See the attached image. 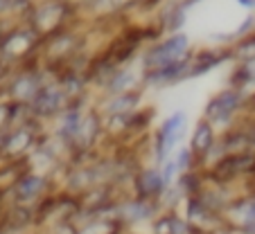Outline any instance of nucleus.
Wrapping results in <instances>:
<instances>
[{
    "instance_id": "4",
    "label": "nucleus",
    "mask_w": 255,
    "mask_h": 234,
    "mask_svg": "<svg viewBox=\"0 0 255 234\" xmlns=\"http://www.w3.org/2000/svg\"><path fill=\"white\" fill-rule=\"evenodd\" d=\"M212 144V133H210V126L208 124H199L197 126V133H194L192 140V149L199 153H206Z\"/></svg>"
},
{
    "instance_id": "7",
    "label": "nucleus",
    "mask_w": 255,
    "mask_h": 234,
    "mask_svg": "<svg viewBox=\"0 0 255 234\" xmlns=\"http://www.w3.org/2000/svg\"><path fill=\"white\" fill-rule=\"evenodd\" d=\"M41 187H43V180L41 178H25L23 182L18 185V198H32V196H36L41 191Z\"/></svg>"
},
{
    "instance_id": "5",
    "label": "nucleus",
    "mask_w": 255,
    "mask_h": 234,
    "mask_svg": "<svg viewBox=\"0 0 255 234\" xmlns=\"http://www.w3.org/2000/svg\"><path fill=\"white\" fill-rule=\"evenodd\" d=\"M188 232V228H185V223H181L178 219H160L158 223H156V234H185Z\"/></svg>"
},
{
    "instance_id": "8",
    "label": "nucleus",
    "mask_w": 255,
    "mask_h": 234,
    "mask_svg": "<svg viewBox=\"0 0 255 234\" xmlns=\"http://www.w3.org/2000/svg\"><path fill=\"white\" fill-rule=\"evenodd\" d=\"M160 187H163V180H160V176L156 171H147L140 178V189H142L144 194H156Z\"/></svg>"
},
{
    "instance_id": "3",
    "label": "nucleus",
    "mask_w": 255,
    "mask_h": 234,
    "mask_svg": "<svg viewBox=\"0 0 255 234\" xmlns=\"http://www.w3.org/2000/svg\"><path fill=\"white\" fill-rule=\"evenodd\" d=\"M235 106H237L235 92H224V95H219L208 106V117H212V120H228L231 113L235 110Z\"/></svg>"
},
{
    "instance_id": "2",
    "label": "nucleus",
    "mask_w": 255,
    "mask_h": 234,
    "mask_svg": "<svg viewBox=\"0 0 255 234\" xmlns=\"http://www.w3.org/2000/svg\"><path fill=\"white\" fill-rule=\"evenodd\" d=\"M183 131H185V113H174L163 124L160 135H158V158L160 160H165L169 156V151L178 142V138L183 135Z\"/></svg>"
},
{
    "instance_id": "6",
    "label": "nucleus",
    "mask_w": 255,
    "mask_h": 234,
    "mask_svg": "<svg viewBox=\"0 0 255 234\" xmlns=\"http://www.w3.org/2000/svg\"><path fill=\"white\" fill-rule=\"evenodd\" d=\"M57 106H59V95L54 90H43L36 97V110H41V113H52Z\"/></svg>"
},
{
    "instance_id": "1",
    "label": "nucleus",
    "mask_w": 255,
    "mask_h": 234,
    "mask_svg": "<svg viewBox=\"0 0 255 234\" xmlns=\"http://www.w3.org/2000/svg\"><path fill=\"white\" fill-rule=\"evenodd\" d=\"M185 52H188V38L174 36V38H169L167 43H163L156 50H151L144 61H147L149 68H160V70H165V68L176 66V63L185 57Z\"/></svg>"
}]
</instances>
